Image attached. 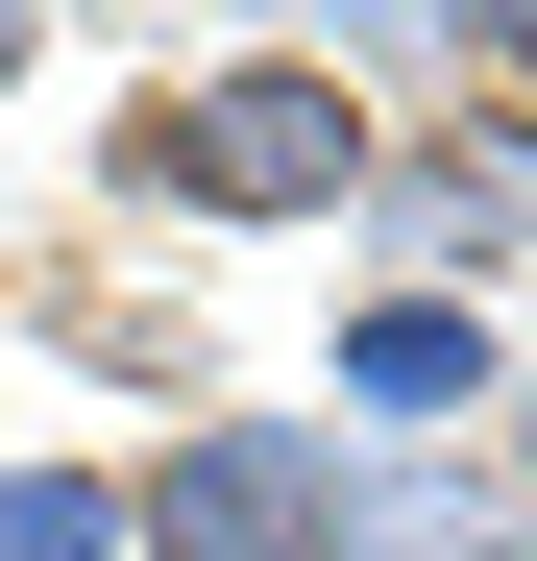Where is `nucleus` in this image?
Listing matches in <instances>:
<instances>
[{
    "instance_id": "obj_6",
    "label": "nucleus",
    "mask_w": 537,
    "mask_h": 561,
    "mask_svg": "<svg viewBox=\"0 0 537 561\" xmlns=\"http://www.w3.org/2000/svg\"><path fill=\"white\" fill-rule=\"evenodd\" d=\"M489 513H513V489H439V463H391V489H367V561H489Z\"/></svg>"
},
{
    "instance_id": "obj_3",
    "label": "nucleus",
    "mask_w": 537,
    "mask_h": 561,
    "mask_svg": "<svg viewBox=\"0 0 537 561\" xmlns=\"http://www.w3.org/2000/svg\"><path fill=\"white\" fill-rule=\"evenodd\" d=\"M367 220L415 244V294H489V268L537 244V123H513V99H489V123H391Z\"/></svg>"
},
{
    "instance_id": "obj_5",
    "label": "nucleus",
    "mask_w": 537,
    "mask_h": 561,
    "mask_svg": "<svg viewBox=\"0 0 537 561\" xmlns=\"http://www.w3.org/2000/svg\"><path fill=\"white\" fill-rule=\"evenodd\" d=\"M0 561H147V489H99V463H0Z\"/></svg>"
},
{
    "instance_id": "obj_2",
    "label": "nucleus",
    "mask_w": 537,
    "mask_h": 561,
    "mask_svg": "<svg viewBox=\"0 0 537 561\" xmlns=\"http://www.w3.org/2000/svg\"><path fill=\"white\" fill-rule=\"evenodd\" d=\"M147 561H367V463L318 415H196L147 463Z\"/></svg>"
},
{
    "instance_id": "obj_7",
    "label": "nucleus",
    "mask_w": 537,
    "mask_h": 561,
    "mask_svg": "<svg viewBox=\"0 0 537 561\" xmlns=\"http://www.w3.org/2000/svg\"><path fill=\"white\" fill-rule=\"evenodd\" d=\"M489 439H513V513H537V366H513V391H489Z\"/></svg>"
},
{
    "instance_id": "obj_1",
    "label": "nucleus",
    "mask_w": 537,
    "mask_h": 561,
    "mask_svg": "<svg viewBox=\"0 0 537 561\" xmlns=\"http://www.w3.org/2000/svg\"><path fill=\"white\" fill-rule=\"evenodd\" d=\"M367 171H391V99L342 49H196L123 123V196H171V220H367Z\"/></svg>"
},
{
    "instance_id": "obj_4",
    "label": "nucleus",
    "mask_w": 537,
    "mask_h": 561,
    "mask_svg": "<svg viewBox=\"0 0 537 561\" xmlns=\"http://www.w3.org/2000/svg\"><path fill=\"white\" fill-rule=\"evenodd\" d=\"M489 391H513V366H489L465 294H367V318H342V415H391V439H415V415H489Z\"/></svg>"
},
{
    "instance_id": "obj_9",
    "label": "nucleus",
    "mask_w": 537,
    "mask_h": 561,
    "mask_svg": "<svg viewBox=\"0 0 537 561\" xmlns=\"http://www.w3.org/2000/svg\"><path fill=\"white\" fill-rule=\"evenodd\" d=\"M489 561H537V513H489Z\"/></svg>"
},
{
    "instance_id": "obj_8",
    "label": "nucleus",
    "mask_w": 537,
    "mask_h": 561,
    "mask_svg": "<svg viewBox=\"0 0 537 561\" xmlns=\"http://www.w3.org/2000/svg\"><path fill=\"white\" fill-rule=\"evenodd\" d=\"M25 49H49V25H25V0H0V99H25Z\"/></svg>"
}]
</instances>
